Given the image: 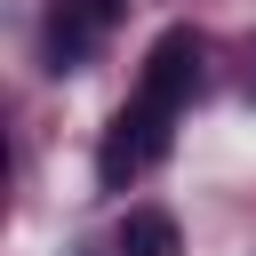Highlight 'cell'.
<instances>
[{"instance_id": "3", "label": "cell", "mask_w": 256, "mask_h": 256, "mask_svg": "<svg viewBox=\"0 0 256 256\" xmlns=\"http://www.w3.org/2000/svg\"><path fill=\"white\" fill-rule=\"evenodd\" d=\"M120 8H128V0H56L48 24H40V56H48V72H80V64L96 56V40L120 24Z\"/></svg>"}, {"instance_id": "2", "label": "cell", "mask_w": 256, "mask_h": 256, "mask_svg": "<svg viewBox=\"0 0 256 256\" xmlns=\"http://www.w3.org/2000/svg\"><path fill=\"white\" fill-rule=\"evenodd\" d=\"M136 96H152L160 112H184V104L200 96V32H192V24H168V32L144 48Z\"/></svg>"}, {"instance_id": "1", "label": "cell", "mask_w": 256, "mask_h": 256, "mask_svg": "<svg viewBox=\"0 0 256 256\" xmlns=\"http://www.w3.org/2000/svg\"><path fill=\"white\" fill-rule=\"evenodd\" d=\"M168 136H176V112H160L152 96H128V104L112 112L104 144H96V184H104V192H128V184L168 152Z\"/></svg>"}, {"instance_id": "4", "label": "cell", "mask_w": 256, "mask_h": 256, "mask_svg": "<svg viewBox=\"0 0 256 256\" xmlns=\"http://www.w3.org/2000/svg\"><path fill=\"white\" fill-rule=\"evenodd\" d=\"M120 256H184V232L168 208H128L120 216Z\"/></svg>"}]
</instances>
